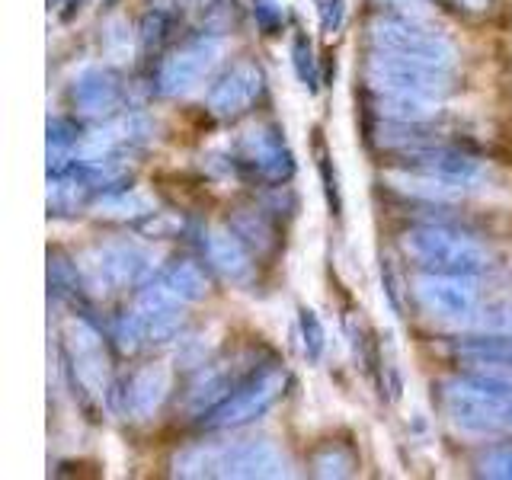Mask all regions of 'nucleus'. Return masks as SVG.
<instances>
[{
    "instance_id": "obj_1",
    "label": "nucleus",
    "mask_w": 512,
    "mask_h": 480,
    "mask_svg": "<svg viewBox=\"0 0 512 480\" xmlns=\"http://www.w3.org/2000/svg\"><path fill=\"white\" fill-rule=\"evenodd\" d=\"M180 477H288V461L266 439L244 442H199L173 458Z\"/></svg>"
},
{
    "instance_id": "obj_2",
    "label": "nucleus",
    "mask_w": 512,
    "mask_h": 480,
    "mask_svg": "<svg viewBox=\"0 0 512 480\" xmlns=\"http://www.w3.org/2000/svg\"><path fill=\"white\" fill-rule=\"evenodd\" d=\"M400 250L407 260L429 272H458V276H480L490 269V250L477 237L445 228V224H420L400 234Z\"/></svg>"
},
{
    "instance_id": "obj_3",
    "label": "nucleus",
    "mask_w": 512,
    "mask_h": 480,
    "mask_svg": "<svg viewBox=\"0 0 512 480\" xmlns=\"http://www.w3.org/2000/svg\"><path fill=\"white\" fill-rule=\"evenodd\" d=\"M368 42L378 52H391L400 58H413L432 64V68L452 71L458 64V48L448 42L439 29L426 26L416 16H375L368 23Z\"/></svg>"
},
{
    "instance_id": "obj_4",
    "label": "nucleus",
    "mask_w": 512,
    "mask_h": 480,
    "mask_svg": "<svg viewBox=\"0 0 512 480\" xmlns=\"http://www.w3.org/2000/svg\"><path fill=\"white\" fill-rule=\"evenodd\" d=\"M288 388V372L279 365H269L263 372L250 375L244 384L221 400L218 407H212L208 413H202V426L205 429H237L247 426L253 420H260L266 410H272L285 397Z\"/></svg>"
},
{
    "instance_id": "obj_5",
    "label": "nucleus",
    "mask_w": 512,
    "mask_h": 480,
    "mask_svg": "<svg viewBox=\"0 0 512 480\" xmlns=\"http://www.w3.org/2000/svg\"><path fill=\"white\" fill-rule=\"evenodd\" d=\"M365 84L375 93H410L426 96V100H445L452 93L448 71L391 52H378V48H372L365 61Z\"/></svg>"
},
{
    "instance_id": "obj_6",
    "label": "nucleus",
    "mask_w": 512,
    "mask_h": 480,
    "mask_svg": "<svg viewBox=\"0 0 512 480\" xmlns=\"http://www.w3.org/2000/svg\"><path fill=\"white\" fill-rule=\"evenodd\" d=\"M224 52V42L215 32H202V36L189 39L180 45L176 52H170L160 61L157 77H154V90L160 96H186L196 90L202 80L215 71V64Z\"/></svg>"
},
{
    "instance_id": "obj_7",
    "label": "nucleus",
    "mask_w": 512,
    "mask_h": 480,
    "mask_svg": "<svg viewBox=\"0 0 512 480\" xmlns=\"http://www.w3.org/2000/svg\"><path fill=\"white\" fill-rule=\"evenodd\" d=\"M413 298L420 301V308L432 317L455 320L464 324L480 308V288L477 276H458V272H416L410 279Z\"/></svg>"
},
{
    "instance_id": "obj_8",
    "label": "nucleus",
    "mask_w": 512,
    "mask_h": 480,
    "mask_svg": "<svg viewBox=\"0 0 512 480\" xmlns=\"http://www.w3.org/2000/svg\"><path fill=\"white\" fill-rule=\"evenodd\" d=\"M154 272V256L138 244H106L84 256V285L93 292L144 285Z\"/></svg>"
},
{
    "instance_id": "obj_9",
    "label": "nucleus",
    "mask_w": 512,
    "mask_h": 480,
    "mask_svg": "<svg viewBox=\"0 0 512 480\" xmlns=\"http://www.w3.org/2000/svg\"><path fill=\"white\" fill-rule=\"evenodd\" d=\"M237 164L263 183H285L295 173V157L276 125H256L234 144Z\"/></svg>"
},
{
    "instance_id": "obj_10",
    "label": "nucleus",
    "mask_w": 512,
    "mask_h": 480,
    "mask_svg": "<svg viewBox=\"0 0 512 480\" xmlns=\"http://www.w3.org/2000/svg\"><path fill=\"white\" fill-rule=\"evenodd\" d=\"M263 93V71L256 61H237L208 87L205 106L218 119H234L247 112Z\"/></svg>"
},
{
    "instance_id": "obj_11",
    "label": "nucleus",
    "mask_w": 512,
    "mask_h": 480,
    "mask_svg": "<svg viewBox=\"0 0 512 480\" xmlns=\"http://www.w3.org/2000/svg\"><path fill=\"white\" fill-rule=\"evenodd\" d=\"M68 359L77 375V384L90 394H106L109 384V359H106V343L103 333L87 320H71L68 327Z\"/></svg>"
},
{
    "instance_id": "obj_12",
    "label": "nucleus",
    "mask_w": 512,
    "mask_h": 480,
    "mask_svg": "<svg viewBox=\"0 0 512 480\" xmlns=\"http://www.w3.org/2000/svg\"><path fill=\"white\" fill-rule=\"evenodd\" d=\"M407 164L413 170L439 176V180H448V183H458L464 189L484 183L490 173L480 157H474L468 151H458V148H445V144H429L423 151L407 154Z\"/></svg>"
},
{
    "instance_id": "obj_13",
    "label": "nucleus",
    "mask_w": 512,
    "mask_h": 480,
    "mask_svg": "<svg viewBox=\"0 0 512 480\" xmlns=\"http://www.w3.org/2000/svg\"><path fill=\"white\" fill-rule=\"evenodd\" d=\"M122 80L112 68H84L71 84V103L80 116L106 119L122 106Z\"/></svg>"
},
{
    "instance_id": "obj_14",
    "label": "nucleus",
    "mask_w": 512,
    "mask_h": 480,
    "mask_svg": "<svg viewBox=\"0 0 512 480\" xmlns=\"http://www.w3.org/2000/svg\"><path fill=\"white\" fill-rule=\"evenodd\" d=\"M170 394V372L164 365H141L138 372L128 378L122 391V413L128 420L144 423L164 407Z\"/></svg>"
},
{
    "instance_id": "obj_15",
    "label": "nucleus",
    "mask_w": 512,
    "mask_h": 480,
    "mask_svg": "<svg viewBox=\"0 0 512 480\" xmlns=\"http://www.w3.org/2000/svg\"><path fill=\"white\" fill-rule=\"evenodd\" d=\"M202 253H205V263L212 266L221 279H228V282H247L250 279V272H253L250 250L231 228L205 231Z\"/></svg>"
},
{
    "instance_id": "obj_16",
    "label": "nucleus",
    "mask_w": 512,
    "mask_h": 480,
    "mask_svg": "<svg viewBox=\"0 0 512 480\" xmlns=\"http://www.w3.org/2000/svg\"><path fill=\"white\" fill-rule=\"evenodd\" d=\"M384 183H388L397 196H407V199H416V202H458L464 199V186L458 183H448V180H439V176H429V173H420V170H388L384 173Z\"/></svg>"
},
{
    "instance_id": "obj_17",
    "label": "nucleus",
    "mask_w": 512,
    "mask_h": 480,
    "mask_svg": "<svg viewBox=\"0 0 512 480\" xmlns=\"http://www.w3.org/2000/svg\"><path fill=\"white\" fill-rule=\"evenodd\" d=\"M452 356H458L464 365L512 368V333H477L468 340H455Z\"/></svg>"
},
{
    "instance_id": "obj_18",
    "label": "nucleus",
    "mask_w": 512,
    "mask_h": 480,
    "mask_svg": "<svg viewBox=\"0 0 512 480\" xmlns=\"http://www.w3.org/2000/svg\"><path fill=\"white\" fill-rule=\"evenodd\" d=\"M375 116L388 122H410L423 125L439 112V100H426V96H410V93H375Z\"/></svg>"
},
{
    "instance_id": "obj_19",
    "label": "nucleus",
    "mask_w": 512,
    "mask_h": 480,
    "mask_svg": "<svg viewBox=\"0 0 512 480\" xmlns=\"http://www.w3.org/2000/svg\"><path fill=\"white\" fill-rule=\"evenodd\" d=\"M228 228L244 240L247 250H253L256 256H263L276 247V228H272L266 212H260V208H237L228 221Z\"/></svg>"
},
{
    "instance_id": "obj_20",
    "label": "nucleus",
    "mask_w": 512,
    "mask_h": 480,
    "mask_svg": "<svg viewBox=\"0 0 512 480\" xmlns=\"http://www.w3.org/2000/svg\"><path fill=\"white\" fill-rule=\"evenodd\" d=\"M160 279L167 282V288L183 304H196L208 295V276L202 272V266L192 260H173L164 272H160Z\"/></svg>"
},
{
    "instance_id": "obj_21",
    "label": "nucleus",
    "mask_w": 512,
    "mask_h": 480,
    "mask_svg": "<svg viewBox=\"0 0 512 480\" xmlns=\"http://www.w3.org/2000/svg\"><path fill=\"white\" fill-rule=\"evenodd\" d=\"M234 391V381H231V375L224 372L221 365H212L208 372H202V378L192 384V391H189V397H186V407L192 410V413H208L212 407H218L224 397H228Z\"/></svg>"
},
{
    "instance_id": "obj_22",
    "label": "nucleus",
    "mask_w": 512,
    "mask_h": 480,
    "mask_svg": "<svg viewBox=\"0 0 512 480\" xmlns=\"http://www.w3.org/2000/svg\"><path fill=\"white\" fill-rule=\"evenodd\" d=\"M93 212L100 218H112V221H141L144 215H151L154 208L148 205V199H141L138 192L112 189V192H103V196L96 199Z\"/></svg>"
},
{
    "instance_id": "obj_23",
    "label": "nucleus",
    "mask_w": 512,
    "mask_h": 480,
    "mask_svg": "<svg viewBox=\"0 0 512 480\" xmlns=\"http://www.w3.org/2000/svg\"><path fill=\"white\" fill-rule=\"evenodd\" d=\"M112 343L122 352V356H135L144 346H151V336H148V320H144L141 311H125L116 317L112 324Z\"/></svg>"
},
{
    "instance_id": "obj_24",
    "label": "nucleus",
    "mask_w": 512,
    "mask_h": 480,
    "mask_svg": "<svg viewBox=\"0 0 512 480\" xmlns=\"http://www.w3.org/2000/svg\"><path fill=\"white\" fill-rule=\"evenodd\" d=\"M461 327H474L480 333H512V301L480 304Z\"/></svg>"
},
{
    "instance_id": "obj_25",
    "label": "nucleus",
    "mask_w": 512,
    "mask_h": 480,
    "mask_svg": "<svg viewBox=\"0 0 512 480\" xmlns=\"http://www.w3.org/2000/svg\"><path fill=\"white\" fill-rule=\"evenodd\" d=\"M173 20H176V16H170L167 10H157V7H151L148 13H144L141 32H138V39H141V52H144V55L160 52V45H164V42L170 39Z\"/></svg>"
},
{
    "instance_id": "obj_26",
    "label": "nucleus",
    "mask_w": 512,
    "mask_h": 480,
    "mask_svg": "<svg viewBox=\"0 0 512 480\" xmlns=\"http://www.w3.org/2000/svg\"><path fill=\"white\" fill-rule=\"evenodd\" d=\"M48 285H52L58 295H77L80 288H84V276H80L77 263H71L68 256L48 253Z\"/></svg>"
},
{
    "instance_id": "obj_27",
    "label": "nucleus",
    "mask_w": 512,
    "mask_h": 480,
    "mask_svg": "<svg viewBox=\"0 0 512 480\" xmlns=\"http://www.w3.org/2000/svg\"><path fill=\"white\" fill-rule=\"evenodd\" d=\"M298 324H301V343H304V356L311 362L320 359V352H324V343H327V330L320 324L317 311L311 308H301L298 311Z\"/></svg>"
},
{
    "instance_id": "obj_28",
    "label": "nucleus",
    "mask_w": 512,
    "mask_h": 480,
    "mask_svg": "<svg viewBox=\"0 0 512 480\" xmlns=\"http://www.w3.org/2000/svg\"><path fill=\"white\" fill-rule=\"evenodd\" d=\"M292 64H295V74H298V80L308 90H317V61H314V48H311V42L304 39V36H295L292 39Z\"/></svg>"
},
{
    "instance_id": "obj_29",
    "label": "nucleus",
    "mask_w": 512,
    "mask_h": 480,
    "mask_svg": "<svg viewBox=\"0 0 512 480\" xmlns=\"http://www.w3.org/2000/svg\"><path fill=\"white\" fill-rule=\"evenodd\" d=\"M80 128L71 119H48V151L71 154V148H80Z\"/></svg>"
},
{
    "instance_id": "obj_30",
    "label": "nucleus",
    "mask_w": 512,
    "mask_h": 480,
    "mask_svg": "<svg viewBox=\"0 0 512 480\" xmlns=\"http://www.w3.org/2000/svg\"><path fill=\"white\" fill-rule=\"evenodd\" d=\"M352 471V458L343 448H324V452L314 455V474L317 477H346Z\"/></svg>"
},
{
    "instance_id": "obj_31",
    "label": "nucleus",
    "mask_w": 512,
    "mask_h": 480,
    "mask_svg": "<svg viewBox=\"0 0 512 480\" xmlns=\"http://www.w3.org/2000/svg\"><path fill=\"white\" fill-rule=\"evenodd\" d=\"M480 474L500 477V480H512V445L493 448V452H487L484 458H480Z\"/></svg>"
},
{
    "instance_id": "obj_32",
    "label": "nucleus",
    "mask_w": 512,
    "mask_h": 480,
    "mask_svg": "<svg viewBox=\"0 0 512 480\" xmlns=\"http://www.w3.org/2000/svg\"><path fill=\"white\" fill-rule=\"evenodd\" d=\"M253 13H256V23H260L263 32H269V36L285 20V13H282V7L276 4V0H253Z\"/></svg>"
},
{
    "instance_id": "obj_33",
    "label": "nucleus",
    "mask_w": 512,
    "mask_h": 480,
    "mask_svg": "<svg viewBox=\"0 0 512 480\" xmlns=\"http://www.w3.org/2000/svg\"><path fill=\"white\" fill-rule=\"evenodd\" d=\"M320 23H324L327 32H336L343 23V0H327L324 13H320Z\"/></svg>"
},
{
    "instance_id": "obj_34",
    "label": "nucleus",
    "mask_w": 512,
    "mask_h": 480,
    "mask_svg": "<svg viewBox=\"0 0 512 480\" xmlns=\"http://www.w3.org/2000/svg\"><path fill=\"white\" fill-rule=\"evenodd\" d=\"M388 7H394L400 16H416V20H423V0H384Z\"/></svg>"
},
{
    "instance_id": "obj_35",
    "label": "nucleus",
    "mask_w": 512,
    "mask_h": 480,
    "mask_svg": "<svg viewBox=\"0 0 512 480\" xmlns=\"http://www.w3.org/2000/svg\"><path fill=\"white\" fill-rule=\"evenodd\" d=\"M455 7H461L464 13H487L493 0H452Z\"/></svg>"
}]
</instances>
